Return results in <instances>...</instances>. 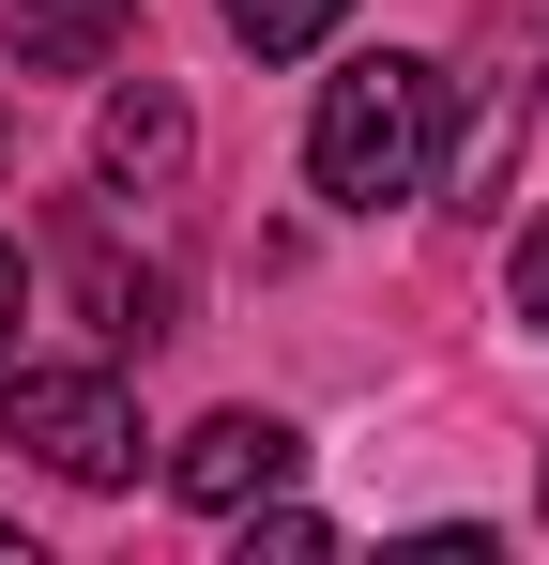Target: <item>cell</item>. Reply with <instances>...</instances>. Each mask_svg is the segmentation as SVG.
I'll list each match as a JSON object with an SVG mask.
<instances>
[{
    "label": "cell",
    "instance_id": "cell-1",
    "mask_svg": "<svg viewBox=\"0 0 549 565\" xmlns=\"http://www.w3.org/2000/svg\"><path fill=\"white\" fill-rule=\"evenodd\" d=\"M428 153H443V77L428 62H352V77H321V122H305V184L336 199V214H381V199L428 184Z\"/></svg>",
    "mask_w": 549,
    "mask_h": 565
},
{
    "label": "cell",
    "instance_id": "cell-2",
    "mask_svg": "<svg viewBox=\"0 0 549 565\" xmlns=\"http://www.w3.org/2000/svg\"><path fill=\"white\" fill-rule=\"evenodd\" d=\"M0 444H31L62 489H122L138 473V397L107 367H15L0 352Z\"/></svg>",
    "mask_w": 549,
    "mask_h": 565
},
{
    "label": "cell",
    "instance_id": "cell-3",
    "mask_svg": "<svg viewBox=\"0 0 549 565\" xmlns=\"http://www.w3.org/2000/svg\"><path fill=\"white\" fill-rule=\"evenodd\" d=\"M92 169H107L122 199H169L183 169H198V122H183V93H169V77L107 93V122H92Z\"/></svg>",
    "mask_w": 549,
    "mask_h": 565
},
{
    "label": "cell",
    "instance_id": "cell-4",
    "mask_svg": "<svg viewBox=\"0 0 549 565\" xmlns=\"http://www.w3.org/2000/svg\"><path fill=\"white\" fill-rule=\"evenodd\" d=\"M274 473H290V428H274V413H198L183 459H169V489H183V504H214V520H245Z\"/></svg>",
    "mask_w": 549,
    "mask_h": 565
},
{
    "label": "cell",
    "instance_id": "cell-5",
    "mask_svg": "<svg viewBox=\"0 0 549 565\" xmlns=\"http://www.w3.org/2000/svg\"><path fill=\"white\" fill-rule=\"evenodd\" d=\"M122 31H138V0H0L15 77H107V62H122Z\"/></svg>",
    "mask_w": 549,
    "mask_h": 565
},
{
    "label": "cell",
    "instance_id": "cell-6",
    "mask_svg": "<svg viewBox=\"0 0 549 565\" xmlns=\"http://www.w3.org/2000/svg\"><path fill=\"white\" fill-rule=\"evenodd\" d=\"M519 138H535V77L504 62V77L473 93V122H458V153H443V199H458V214H504V169H519Z\"/></svg>",
    "mask_w": 549,
    "mask_h": 565
},
{
    "label": "cell",
    "instance_id": "cell-7",
    "mask_svg": "<svg viewBox=\"0 0 549 565\" xmlns=\"http://www.w3.org/2000/svg\"><path fill=\"white\" fill-rule=\"evenodd\" d=\"M336 15H352V0H229V46H245V62H305Z\"/></svg>",
    "mask_w": 549,
    "mask_h": 565
},
{
    "label": "cell",
    "instance_id": "cell-8",
    "mask_svg": "<svg viewBox=\"0 0 549 565\" xmlns=\"http://www.w3.org/2000/svg\"><path fill=\"white\" fill-rule=\"evenodd\" d=\"M519 321H535V337H549V214H535V230H519Z\"/></svg>",
    "mask_w": 549,
    "mask_h": 565
},
{
    "label": "cell",
    "instance_id": "cell-9",
    "mask_svg": "<svg viewBox=\"0 0 549 565\" xmlns=\"http://www.w3.org/2000/svg\"><path fill=\"white\" fill-rule=\"evenodd\" d=\"M15 321H31V260L0 245V352H15Z\"/></svg>",
    "mask_w": 549,
    "mask_h": 565
},
{
    "label": "cell",
    "instance_id": "cell-10",
    "mask_svg": "<svg viewBox=\"0 0 549 565\" xmlns=\"http://www.w3.org/2000/svg\"><path fill=\"white\" fill-rule=\"evenodd\" d=\"M0 565H31V535H0Z\"/></svg>",
    "mask_w": 549,
    "mask_h": 565
}]
</instances>
